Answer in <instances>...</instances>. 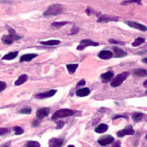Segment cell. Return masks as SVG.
<instances>
[{
	"mask_svg": "<svg viewBox=\"0 0 147 147\" xmlns=\"http://www.w3.org/2000/svg\"><path fill=\"white\" fill-rule=\"evenodd\" d=\"M50 109L49 108L44 107L42 108H40L38 109L37 111H36V117H37V118L39 119H42L48 116L49 114H50Z\"/></svg>",
	"mask_w": 147,
	"mask_h": 147,
	"instance_id": "obj_9",
	"label": "cell"
},
{
	"mask_svg": "<svg viewBox=\"0 0 147 147\" xmlns=\"http://www.w3.org/2000/svg\"><path fill=\"white\" fill-rule=\"evenodd\" d=\"M125 23L126 24H127L128 26H129L130 27H131L132 28L139 30H140L141 31H144V32H145L147 31V27L140 23L135 22V21H125Z\"/></svg>",
	"mask_w": 147,
	"mask_h": 147,
	"instance_id": "obj_7",
	"label": "cell"
},
{
	"mask_svg": "<svg viewBox=\"0 0 147 147\" xmlns=\"http://www.w3.org/2000/svg\"><path fill=\"white\" fill-rule=\"evenodd\" d=\"M135 133L134 129L131 125H128L124 129L119 131L117 132V136L118 137H123L127 135H134Z\"/></svg>",
	"mask_w": 147,
	"mask_h": 147,
	"instance_id": "obj_8",
	"label": "cell"
},
{
	"mask_svg": "<svg viewBox=\"0 0 147 147\" xmlns=\"http://www.w3.org/2000/svg\"><path fill=\"white\" fill-rule=\"evenodd\" d=\"M99 45V44L96 42H94L92 40H82L81 41L80 44L78 45V46L77 47V49L78 50L81 51L84 50V49L89 46H94V47H96Z\"/></svg>",
	"mask_w": 147,
	"mask_h": 147,
	"instance_id": "obj_5",
	"label": "cell"
},
{
	"mask_svg": "<svg viewBox=\"0 0 147 147\" xmlns=\"http://www.w3.org/2000/svg\"><path fill=\"white\" fill-rule=\"evenodd\" d=\"M18 54V51H14L9 53L5 55H4L2 59L4 60H12L14 58H16Z\"/></svg>",
	"mask_w": 147,
	"mask_h": 147,
	"instance_id": "obj_21",
	"label": "cell"
},
{
	"mask_svg": "<svg viewBox=\"0 0 147 147\" xmlns=\"http://www.w3.org/2000/svg\"><path fill=\"white\" fill-rule=\"evenodd\" d=\"M109 42L113 43V44H119V45H125V42H122V41H116L115 40H109Z\"/></svg>",
	"mask_w": 147,
	"mask_h": 147,
	"instance_id": "obj_35",
	"label": "cell"
},
{
	"mask_svg": "<svg viewBox=\"0 0 147 147\" xmlns=\"http://www.w3.org/2000/svg\"><path fill=\"white\" fill-rule=\"evenodd\" d=\"M64 124H65V123L62 121H58L57 122L56 129H61L62 128H63V127L64 126Z\"/></svg>",
	"mask_w": 147,
	"mask_h": 147,
	"instance_id": "obj_31",
	"label": "cell"
},
{
	"mask_svg": "<svg viewBox=\"0 0 147 147\" xmlns=\"http://www.w3.org/2000/svg\"><path fill=\"white\" fill-rule=\"evenodd\" d=\"M145 42V39L144 38L139 37L136 38L134 41V42L132 44V45L133 47H138L141 45L142 44Z\"/></svg>",
	"mask_w": 147,
	"mask_h": 147,
	"instance_id": "obj_25",
	"label": "cell"
},
{
	"mask_svg": "<svg viewBox=\"0 0 147 147\" xmlns=\"http://www.w3.org/2000/svg\"><path fill=\"white\" fill-rule=\"evenodd\" d=\"M144 116V114H142V113H135L133 114L132 116V119L136 121V122H140L141 121L143 117Z\"/></svg>",
	"mask_w": 147,
	"mask_h": 147,
	"instance_id": "obj_22",
	"label": "cell"
},
{
	"mask_svg": "<svg viewBox=\"0 0 147 147\" xmlns=\"http://www.w3.org/2000/svg\"><path fill=\"white\" fill-rule=\"evenodd\" d=\"M78 67V64H68L67 65V68L70 74H73L75 73L76 69Z\"/></svg>",
	"mask_w": 147,
	"mask_h": 147,
	"instance_id": "obj_23",
	"label": "cell"
},
{
	"mask_svg": "<svg viewBox=\"0 0 147 147\" xmlns=\"http://www.w3.org/2000/svg\"><path fill=\"white\" fill-rule=\"evenodd\" d=\"M144 86L145 87H146V88H147V80H146V81H144Z\"/></svg>",
	"mask_w": 147,
	"mask_h": 147,
	"instance_id": "obj_41",
	"label": "cell"
},
{
	"mask_svg": "<svg viewBox=\"0 0 147 147\" xmlns=\"http://www.w3.org/2000/svg\"><path fill=\"white\" fill-rule=\"evenodd\" d=\"M57 91L55 90H50L47 92L40 93V94L36 95L35 97L38 99H44V98H47L53 96L57 93Z\"/></svg>",
	"mask_w": 147,
	"mask_h": 147,
	"instance_id": "obj_11",
	"label": "cell"
},
{
	"mask_svg": "<svg viewBox=\"0 0 147 147\" xmlns=\"http://www.w3.org/2000/svg\"><path fill=\"white\" fill-rule=\"evenodd\" d=\"M63 6L59 4H54L49 6L47 10L43 13L44 16H57L63 13Z\"/></svg>",
	"mask_w": 147,
	"mask_h": 147,
	"instance_id": "obj_2",
	"label": "cell"
},
{
	"mask_svg": "<svg viewBox=\"0 0 147 147\" xmlns=\"http://www.w3.org/2000/svg\"><path fill=\"white\" fill-rule=\"evenodd\" d=\"M75 114V112L69 109H61L56 111L53 115L52 119L55 120L59 118H63L72 116Z\"/></svg>",
	"mask_w": 147,
	"mask_h": 147,
	"instance_id": "obj_3",
	"label": "cell"
},
{
	"mask_svg": "<svg viewBox=\"0 0 147 147\" xmlns=\"http://www.w3.org/2000/svg\"><path fill=\"white\" fill-rule=\"evenodd\" d=\"M40 144L37 141H29L25 145V147H40Z\"/></svg>",
	"mask_w": 147,
	"mask_h": 147,
	"instance_id": "obj_26",
	"label": "cell"
},
{
	"mask_svg": "<svg viewBox=\"0 0 147 147\" xmlns=\"http://www.w3.org/2000/svg\"><path fill=\"white\" fill-rule=\"evenodd\" d=\"M146 138L147 139V134H146Z\"/></svg>",
	"mask_w": 147,
	"mask_h": 147,
	"instance_id": "obj_44",
	"label": "cell"
},
{
	"mask_svg": "<svg viewBox=\"0 0 147 147\" xmlns=\"http://www.w3.org/2000/svg\"><path fill=\"white\" fill-rule=\"evenodd\" d=\"M9 132V129L6 128H0V136H4Z\"/></svg>",
	"mask_w": 147,
	"mask_h": 147,
	"instance_id": "obj_34",
	"label": "cell"
},
{
	"mask_svg": "<svg viewBox=\"0 0 147 147\" xmlns=\"http://www.w3.org/2000/svg\"><path fill=\"white\" fill-rule=\"evenodd\" d=\"M32 111V109L30 107H25L22 108L21 111H20V113L21 114H30L31 113Z\"/></svg>",
	"mask_w": 147,
	"mask_h": 147,
	"instance_id": "obj_28",
	"label": "cell"
},
{
	"mask_svg": "<svg viewBox=\"0 0 147 147\" xmlns=\"http://www.w3.org/2000/svg\"><path fill=\"white\" fill-rule=\"evenodd\" d=\"M98 57L102 59H108L109 58H111L113 57V54L111 51L108 50H104L100 51L98 54Z\"/></svg>",
	"mask_w": 147,
	"mask_h": 147,
	"instance_id": "obj_15",
	"label": "cell"
},
{
	"mask_svg": "<svg viewBox=\"0 0 147 147\" xmlns=\"http://www.w3.org/2000/svg\"><path fill=\"white\" fill-rule=\"evenodd\" d=\"M113 50L114 53V57L117 58H122L126 57L127 55V53L122 50V49L117 47H114L113 48Z\"/></svg>",
	"mask_w": 147,
	"mask_h": 147,
	"instance_id": "obj_14",
	"label": "cell"
},
{
	"mask_svg": "<svg viewBox=\"0 0 147 147\" xmlns=\"http://www.w3.org/2000/svg\"><path fill=\"white\" fill-rule=\"evenodd\" d=\"M142 62H143L144 63L147 64V58H145L142 59Z\"/></svg>",
	"mask_w": 147,
	"mask_h": 147,
	"instance_id": "obj_40",
	"label": "cell"
},
{
	"mask_svg": "<svg viewBox=\"0 0 147 147\" xmlns=\"http://www.w3.org/2000/svg\"><path fill=\"white\" fill-rule=\"evenodd\" d=\"M119 20L118 17L111 16L108 15H102L100 16L97 20L98 22H108L110 21H117Z\"/></svg>",
	"mask_w": 147,
	"mask_h": 147,
	"instance_id": "obj_10",
	"label": "cell"
},
{
	"mask_svg": "<svg viewBox=\"0 0 147 147\" xmlns=\"http://www.w3.org/2000/svg\"><path fill=\"white\" fill-rule=\"evenodd\" d=\"M68 147H76L75 146H74V145H68Z\"/></svg>",
	"mask_w": 147,
	"mask_h": 147,
	"instance_id": "obj_42",
	"label": "cell"
},
{
	"mask_svg": "<svg viewBox=\"0 0 147 147\" xmlns=\"http://www.w3.org/2000/svg\"><path fill=\"white\" fill-rule=\"evenodd\" d=\"M133 75L138 77H145L147 76V71L142 68L134 69L132 71Z\"/></svg>",
	"mask_w": 147,
	"mask_h": 147,
	"instance_id": "obj_17",
	"label": "cell"
},
{
	"mask_svg": "<svg viewBox=\"0 0 147 147\" xmlns=\"http://www.w3.org/2000/svg\"><path fill=\"white\" fill-rule=\"evenodd\" d=\"M129 76V72H123L118 76H117L112 81L111 83V87H117L120 86V85Z\"/></svg>",
	"mask_w": 147,
	"mask_h": 147,
	"instance_id": "obj_4",
	"label": "cell"
},
{
	"mask_svg": "<svg viewBox=\"0 0 147 147\" xmlns=\"http://www.w3.org/2000/svg\"><path fill=\"white\" fill-rule=\"evenodd\" d=\"M60 41L59 40H49L47 41H41L40 43L42 45H57L60 44Z\"/></svg>",
	"mask_w": 147,
	"mask_h": 147,
	"instance_id": "obj_24",
	"label": "cell"
},
{
	"mask_svg": "<svg viewBox=\"0 0 147 147\" xmlns=\"http://www.w3.org/2000/svg\"><path fill=\"white\" fill-rule=\"evenodd\" d=\"M127 118V117L126 116H124V115H116L114 118L113 119H117V118Z\"/></svg>",
	"mask_w": 147,
	"mask_h": 147,
	"instance_id": "obj_39",
	"label": "cell"
},
{
	"mask_svg": "<svg viewBox=\"0 0 147 147\" xmlns=\"http://www.w3.org/2000/svg\"><path fill=\"white\" fill-rule=\"evenodd\" d=\"M63 142V139L53 138L49 141V147H61Z\"/></svg>",
	"mask_w": 147,
	"mask_h": 147,
	"instance_id": "obj_12",
	"label": "cell"
},
{
	"mask_svg": "<svg viewBox=\"0 0 147 147\" xmlns=\"http://www.w3.org/2000/svg\"><path fill=\"white\" fill-rule=\"evenodd\" d=\"M80 31V28L77 27H76V26H74L71 30V35H73V34H77Z\"/></svg>",
	"mask_w": 147,
	"mask_h": 147,
	"instance_id": "obj_32",
	"label": "cell"
},
{
	"mask_svg": "<svg viewBox=\"0 0 147 147\" xmlns=\"http://www.w3.org/2000/svg\"><path fill=\"white\" fill-rule=\"evenodd\" d=\"M7 29L9 32V34L4 35L1 38V41L4 44L11 45L14 41H18L22 38V36H19L17 34L16 31L14 29H13L9 27H8Z\"/></svg>",
	"mask_w": 147,
	"mask_h": 147,
	"instance_id": "obj_1",
	"label": "cell"
},
{
	"mask_svg": "<svg viewBox=\"0 0 147 147\" xmlns=\"http://www.w3.org/2000/svg\"><path fill=\"white\" fill-rule=\"evenodd\" d=\"M114 76V74L113 71H108L105 73L102 74L101 76V78L102 79V81L104 83L108 82Z\"/></svg>",
	"mask_w": 147,
	"mask_h": 147,
	"instance_id": "obj_13",
	"label": "cell"
},
{
	"mask_svg": "<svg viewBox=\"0 0 147 147\" xmlns=\"http://www.w3.org/2000/svg\"><path fill=\"white\" fill-rule=\"evenodd\" d=\"M41 119H35L34 120V121L32 122V125L34 127H38L40 125V123H41Z\"/></svg>",
	"mask_w": 147,
	"mask_h": 147,
	"instance_id": "obj_33",
	"label": "cell"
},
{
	"mask_svg": "<svg viewBox=\"0 0 147 147\" xmlns=\"http://www.w3.org/2000/svg\"><path fill=\"white\" fill-rule=\"evenodd\" d=\"M68 23L67 21H63V22H54L52 23L51 26L55 28H61L63 27L64 26L66 25Z\"/></svg>",
	"mask_w": 147,
	"mask_h": 147,
	"instance_id": "obj_27",
	"label": "cell"
},
{
	"mask_svg": "<svg viewBox=\"0 0 147 147\" xmlns=\"http://www.w3.org/2000/svg\"><path fill=\"white\" fill-rule=\"evenodd\" d=\"M145 93H146V95H147V90L145 91Z\"/></svg>",
	"mask_w": 147,
	"mask_h": 147,
	"instance_id": "obj_43",
	"label": "cell"
},
{
	"mask_svg": "<svg viewBox=\"0 0 147 147\" xmlns=\"http://www.w3.org/2000/svg\"><path fill=\"white\" fill-rule=\"evenodd\" d=\"M28 80V76L27 74H22L18 77V78L15 82V85L17 86H19L25 83Z\"/></svg>",
	"mask_w": 147,
	"mask_h": 147,
	"instance_id": "obj_19",
	"label": "cell"
},
{
	"mask_svg": "<svg viewBox=\"0 0 147 147\" xmlns=\"http://www.w3.org/2000/svg\"><path fill=\"white\" fill-rule=\"evenodd\" d=\"M86 84V81H85L84 80H81L80 81H79L77 85V87H80V86H84V85H85Z\"/></svg>",
	"mask_w": 147,
	"mask_h": 147,
	"instance_id": "obj_37",
	"label": "cell"
},
{
	"mask_svg": "<svg viewBox=\"0 0 147 147\" xmlns=\"http://www.w3.org/2000/svg\"><path fill=\"white\" fill-rule=\"evenodd\" d=\"M7 88V84L5 82L0 81V92L3 91Z\"/></svg>",
	"mask_w": 147,
	"mask_h": 147,
	"instance_id": "obj_30",
	"label": "cell"
},
{
	"mask_svg": "<svg viewBox=\"0 0 147 147\" xmlns=\"http://www.w3.org/2000/svg\"><path fill=\"white\" fill-rule=\"evenodd\" d=\"M38 56V54H25L21 57L20 58V63L23 62H30L32 59L36 58Z\"/></svg>",
	"mask_w": 147,
	"mask_h": 147,
	"instance_id": "obj_16",
	"label": "cell"
},
{
	"mask_svg": "<svg viewBox=\"0 0 147 147\" xmlns=\"http://www.w3.org/2000/svg\"><path fill=\"white\" fill-rule=\"evenodd\" d=\"M140 3V4H141V1H125L122 3V5H126V4H128L129 3Z\"/></svg>",
	"mask_w": 147,
	"mask_h": 147,
	"instance_id": "obj_36",
	"label": "cell"
},
{
	"mask_svg": "<svg viewBox=\"0 0 147 147\" xmlns=\"http://www.w3.org/2000/svg\"><path fill=\"white\" fill-rule=\"evenodd\" d=\"M113 147H121V142L120 141H117L115 142L113 145Z\"/></svg>",
	"mask_w": 147,
	"mask_h": 147,
	"instance_id": "obj_38",
	"label": "cell"
},
{
	"mask_svg": "<svg viewBox=\"0 0 147 147\" xmlns=\"http://www.w3.org/2000/svg\"><path fill=\"white\" fill-rule=\"evenodd\" d=\"M90 93V90L88 88H84L79 89L76 91V95L80 97H84L88 96Z\"/></svg>",
	"mask_w": 147,
	"mask_h": 147,
	"instance_id": "obj_18",
	"label": "cell"
},
{
	"mask_svg": "<svg viewBox=\"0 0 147 147\" xmlns=\"http://www.w3.org/2000/svg\"><path fill=\"white\" fill-rule=\"evenodd\" d=\"M114 140L115 139L113 136L107 135V136L101 137L98 140V142L102 146H106L112 144L113 142H114Z\"/></svg>",
	"mask_w": 147,
	"mask_h": 147,
	"instance_id": "obj_6",
	"label": "cell"
},
{
	"mask_svg": "<svg viewBox=\"0 0 147 147\" xmlns=\"http://www.w3.org/2000/svg\"><path fill=\"white\" fill-rule=\"evenodd\" d=\"M14 130L15 131V134L17 136H20L24 133V129L20 127H14Z\"/></svg>",
	"mask_w": 147,
	"mask_h": 147,
	"instance_id": "obj_29",
	"label": "cell"
},
{
	"mask_svg": "<svg viewBox=\"0 0 147 147\" xmlns=\"http://www.w3.org/2000/svg\"><path fill=\"white\" fill-rule=\"evenodd\" d=\"M108 129V126L105 124H101L98 126L95 129V131L97 133L102 134L106 132Z\"/></svg>",
	"mask_w": 147,
	"mask_h": 147,
	"instance_id": "obj_20",
	"label": "cell"
}]
</instances>
